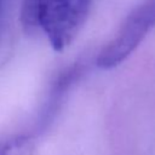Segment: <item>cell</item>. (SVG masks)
Returning a JSON list of instances; mask_svg holds the SVG:
<instances>
[{
	"mask_svg": "<svg viewBox=\"0 0 155 155\" xmlns=\"http://www.w3.org/2000/svg\"><path fill=\"white\" fill-rule=\"evenodd\" d=\"M154 27L155 0H144L130 12L115 36L99 51L96 59L97 65L103 69H111L122 63Z\"/></svg>",
	"mask_w": 155,
	"mask_h": 155,
	"instance_id": "7a4b0ae2",
	"label": "cell"
},
{
	"mask_svg": "<svg viewBox=\"0 0 155 155\" xmlns=\"http://www.w3.org/2000/svg\"><path fill=\"white\" fill-rule=\"evenodd\" d=\"M82 71H84V65L74 64V65H70L69 68L64 69L57 76V79L53 81L51 90L48 92L46 103H45L44 109L39 117L38 127L40 130L46 128L52 122V120L56 117V114L61 109L62 103H63L65 96L68 94V91L79 80Z\"/></svg>",
	"mask_w": 155,
	"mask_h": 155,
	"instance_id": "3957f363",
	"label": "cell"
},
{
	"mask_svg": "<svg viewBox=\"0 0 155 155\" xmlns=\"http://www.w3.org/2000/svg\"><path fill=\"white\" fill-rule=\"evenodd\" d=\"M5 6H6V0H0V30L4 21V15H5Z\"/></svg>",
	"mask_w": 155,
	"mask_h": 155,
	"instance_id": "5b68a950",
	"label": "cell"
},
{
	"mask_svg": "<svg viewBox=\"0 0 155 155\" xmlns=\"http://www.w3.org/2000/svg\"><path fill=\"white\" fill-rule=\"evenodd\" d=\"M93 0H23L21 22L28 33L41 30L56 51L65 48L82 27Z\"/></svg>",
	"mask_w": 155,
	"mask_h": 155,
	"instance_id": "6da1fadb",
	"label": "cell"
},
{
	"mask_svg": "<svg viewBox=\"0 0 155 155\" xmlns=\"http://www.w3.org/2000/svg\"><path fill=\"white\" fill-rule=\"evenodd\" d=\"M36 147L33 136L13 134L0 138V155H35Z\"/></svg>",
	"mask_w": 155,
	"mask_h": 155,
	"instance_id": "277c9868",
	"label": "cell"
}]
</instances>
